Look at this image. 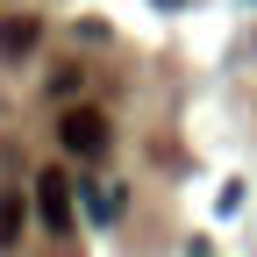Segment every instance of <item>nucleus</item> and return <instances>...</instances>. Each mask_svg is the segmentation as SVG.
Wrapping results in <instances>:
<instances>
[{"label": "nucleus", "instance_id": "2", "mask_svg": "<svg viewBox=\"0 0 257 257\" xmlns=\"http://www.w3.org/2000/svg\"><path fill=\"white\" fill-rule=\"evenodd\" d=\"M36 214H43L50 236H72V229H79V214H72V179H64V172H43V179H36Z\"/></svg>", "mask_w": 257, "mask_h": 257}, {"label": "nucleus", "instance_id": "3", "mask_svg": "<svg viewBox=\"0 0 257 257\" xmlns=\"http://www.w3.org/2000/svg\"><path fill=\"white\" fill-rule=\"evenodd\" d=\"M36 43H43V22L36 15H8L0 22V57H29Z\"/></svg>", "mask_w": 257, "mask_h": 257}, {"label": "nucleus", "instance_id": "5", "mask_svg": "<svg viewBox=\"0 0 257 257\" xmlns=\"http://www.w3.org/2000/svg\"><path fill=\"white\" fill-rule=\"evenodd\" d=\"M15 229H22V207H15V200H0V243H15Z\"/></svg>", "mask_w": 257, "mask_h": 257}, {"label": "nucleus", "instance_id": "4", "mask_svg": "<svg viewBox=\"0 0 257 257\" xmlns=\"http://www.w3.org/2000/svg\"><path fill=\"white\" fill-rule=\"evenodd\" d=\"M86 207L100 214V229H107V221L121 214V186H86Z\"/></svg>", "mask_w": 257, "mask_h": 257}, {"label": "nucleus", "instance_id": "1", "mask_svg": "<svg viewBox=\"0 0 257 257\" xmlns=\"http://www.w3.org/2000/svg\"><path fill=\"white\" fill-rule=\"evenodd\" d=\"M57 143L72 157H107V114L100 107H64L57 114Z\"/></svg>", "mask_w": 257, "mask_h": 257}]
</instances>
